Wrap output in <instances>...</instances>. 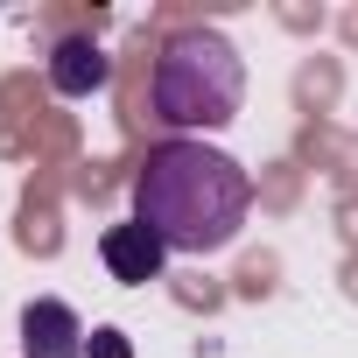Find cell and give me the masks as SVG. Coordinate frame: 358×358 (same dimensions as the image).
Wrapping results in <instances>:
<instances>
[{
    "label": "cell",
    "instance_id": "obj_1",
    "mask_svg": "<svg viewBox=\"0 0 358 358\" xmlns=\"http://www.w3.org/2000/svg\"><path fill=\"white\" fill-rule=\"evenodd\" d=\"M253 211L246 169L211 141H162L134 176V218L169 253H225Z\"/></svg>",
    "mask_w": 358,
    "mask_h": 358
},
{
    "label": "cell",
    "instance_id": "obj_2",
    "mask_svg": "<svg viewBox=\"0 0 358 358\" xmlns=\"http://www.w3.org/2000/svg\"><path fill=\"white\" fill-rule=\"evenodd\" d=\"M239 99H246V64L218 29H176L162 43L155 78H148V106L162 127H176V141L232 127Z\"/></svg>",
    "mask_w": 358,
    "mask_h": 358
},
{
    "label": "cell",
    "instance_id": "obj_3",
    "mask_svg": "<svg viewBox=\"0 0 358 358\" xmlns=\"http://www.w3.org/2000/svg\"><path fill=\"white\" fill-rule=\"evenodd\" d=\"M85 344H92V330L78 323L71 302L36 295V302L22 309V358H85Z\"/></svg>",
    "mask_w": 358,
    "mask_h": 358
},
{
    "label": "cell",
    "instance_id": "obj_4",
    "mask_svg": "<svg viewBox=\"0 0 358 358\" xmlns=\"http://www.w3.org/2000/svg\"><path fill=\"white\" fill-rule=\"evenodd\" d=\"M99 253H106L113 281H127V288H148V281L162 274V260H169V246H162V239H155L141 218H127V225H106Z\"/></svg>",
    "mask_w": 358,
    "mask_h": 358
},
{
    "label": "cell",
    "instance_id": "obj_5",
    "mask_svg": "<svg viewBox=\"0 0 358 358\" xmlns=\"http://www.w3.org/2000/svg\"><path fill=\"white\" fill-rule=\"evenodd\" d=\"M106 78H113V57H106L92 36H64V43L50 50V85H57L64 99H92Z\"/></svg>",
    "mask_w": 358,
    "mask_h": 358
},
{
    "label": "cell",
    "instance_id": "obj_6",
    "mask_svg": "<svg viewBox=\"0 0 358 358\" xmlns=\"http://www.w3.org/2000/svg\"><path fill=\"white\" fill-rule=\"evenodd\" d=\"M85 351H92V358H134L120 330H92V344H85Z\"/></svg>",
    "mask_w": 358,
    "mask_h": 358
}]
</instances>
